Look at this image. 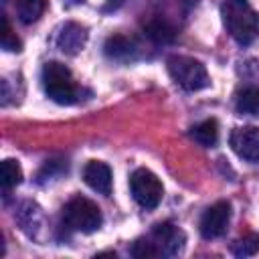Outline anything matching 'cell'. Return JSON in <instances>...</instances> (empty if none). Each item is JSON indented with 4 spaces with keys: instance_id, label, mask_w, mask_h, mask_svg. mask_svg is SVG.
Segmentation results:
<instances>
[{
    "instance_id": "d6986e66",
    "label": "cell",
    "mask_w": 259,
    "mask_h": 259,
    "mask_svg": "<svg viewBox=\"0 0 259 259\" xmlns=\"http://www.w3.org/2000/svg\"><path fill=\"white\" fill-rule=\"evenodd\" d=\"M132 255L138 257V259H144V257H158L160 253H158L156 245L152 243V239H140V241L134 243Z\"/></svg>"
},
{
    "instance_id": "e0dca14e",
    "label": "cell",
    "mask_w": 259,
    "mask_h": 259,
    "mask_svg": "<svg viewBox=\"0 0 259 259\" xmlns=\"http://www.w3.org/2000/svg\"><path fill=\"white\" fill-rule=\"evenodd\" d=\"M146 32H148V36H150L152 40H156V42H170V40L174 38V28H172L166 20H160V18L148 22Z\"/></svg>"
},
{
    "instance_id": "44dd1931",
    "label": "cell",
    "mask_w": 259,
    "mask_h": 259,
    "mask_svg": "<svg viewBox=\"0 0 259 259\" xmlns=\"http://www.w3.org/2000/svg\"><path fill=\"white\" fill-rule=\"evenodd\" d=\"M115 2H121V0H115Z\"/></svg>"
},
{
    "instance_id": "ba28073f",
    "label": "cell",
    "mask_w": 259,
    "mask_h": 259,
    "mask_svg": "<svg viewBox=\"0 0 259 259\" xmlns=\"http://www.w3.org/2000/svg\"><path fill=\"white\" fill-rule=\"evenodd\" d=\"M152 243L160 255H176L184 247V233L172 223H158L152 231Z\"/></svg>"
},
{
    "instance_id": "2e32d148",
    "label": "cell",
    "mask_w": 259,
    "mask_h": 259,
    "mask_svg": "<svg viewBox=\"0 0 259 259\" xmlns=\"http://www.w3.org/2000/svg\"><path fill=\"white\" fill-rule=\"evenodd\" d=\"M233 255L237 257H251L259 251V235L257 233H247L243 237H239L233 245H231Z\"/></svg>"
},
{
    "instance_id": "3957f363",
    "label": "cell",
    "mask_w": 259,
    "mask_h": 259,
    "mask_svg": "<svg viewBox=\"0 0 259 259\" xmlns=\"http://www.w3.org/2000/svg\"><path fill=\"white\" fill-rule=\"evenodd\" d=\"M101 221L103 217L99 206L85 196H75L63 206V223L71 231L95 233L101 227Z\"/></svg>"
},
{
    "instance_id": "7c38bea8",
    "label": "cell",
    "mask_w": 259,
    "mask_h": 259,
    "mask_svg": "<svg viewBox=\"0 0 259 259\" xmlns=\"http://www.w3.org/2000/svg\"><path fill=\"white\" fill-rule=\"evenodd\" d=\"M190 138L194 142H198L200 146H204V148L217 146V142H219V123H217V119H204L198 125H194L190 130Z\"/></svg>"
},
{
    "instance_id": "ffe728a7",
    "label": "cell",
    "mask_w": 259,
    "mask_h": 259,
    "mask_svg": "<svg viewBox=\"0 0 259 259\" xmlns=\"http://www.w3.org/2000/svg\"><path fill=\"white\" fill-rule=\"evenodd\" d=\"M73 2H83V0H73Z\"/></svg>"
},
{
    "instance_id": "8fae6325",
    "label": "cell",
    "mask_w": 259,
    "mask_h": 259,
    "mask_svg": "<svg viewBox=\"0 0 259 259\" xmlns=\"http://www.w3.org/2000/svg\"><path fill=\"white\" fill-rule=\"evenodd\" d=\"M105 55L109 59H115V61H127L134 57V42L127 38V36H121V34H115V36H109L105 40V47H103Z\"/></svg>"
},
{
    "instance_id": "ac0fdd59",
    "label": "cell",
    "mask_w": 259,
    "mask_h": 259,
    "mask_svg": "<svg viewBox=\"0 0 259 259\" xmlns=\"http://www.w3.org/2000/svg\"><path fill=\"white\" fill-rule=\"evenodd\" d=\"M0 45H2V49L4 51H10V53H18L20 49H22V42H20V38L12 32V28H10V24H8V18L6 16H2V34H0Z\"/></svg>"
},
{
    "instance_id": "30bf717a",
    "label": "cell",
    "mask_w": 259,
    "mask_h": 259,
    "mask_svg": "<svg viewBox=\"0 0 259 259\" xmlns=\"http://www.w3.org/2000/svg\"><path fill=\"white\" fill-rule=\"evenodd\" d=\"M87 42V28L77 24V22H67L59 36H57V47L65 53V55H77Z\"/></svg>"
},
{
    "instance_id": "6da1fadb",
    "label": "cell",
    "mask_w": 259,
    "mask_h": 259,
    "mask_svg": "<svg viewBox=\"0 0 259 259\" xmlns=\"http://www.w3.org/2000/svg\"><path fill=\"white\" fill-rule=\"evenodd\" d=\"M221 16L227 32L241 45L247 47L259 36V12L247 0H225Z\"/></svg>"
},
{
    "instance_id": "52a82bcc",
    "label": "cell",
    "mask_w": 259,
    "mask_h": 259,
    "mask_svg": "<svg viewBox=\"0 0 259 259\" xmlns=\"http://www.w3.org/2000/svg\"><path fill=\"white\" fill-rule=\"evenodd\" d=\"M231 148L233 152L247 160V162H259V127L255 125H245V127H235L231 132Z\"/></svg>"
},
{
    "instance_id": "7a4b0ae2",
    "label": "cell",
    "mask_w": 259,
    "mask_h": 259,
    "mask_svg": "<svg viewBox=\"0 0 259 259\" xmlns=\"http://www.w3.org/2000/svg\"><path fill=\"white\" fill-rule=\"evenodd\" d=\"M42 87L45 93L59 105L77 103L83 95V89L77 87L71 71L59 61H51L42 67Z\"/></svg>"
},
{
    "instance_id": "277c9868",
    "label": "cell",
    "mask_w": 259,
    "mask_h": 259,
    "mask_svg": "<svg viewBox=\"0 0 259 259\" xmlns=\"http://www.w3.org/2000/svg\"><path fill=\"white\" fill-rule=\"evenodd\" d=\"M168 73L174 79V83L180 85L184 91H200L210 83L206 67L192 57H182V55L170 57Z\"/></svg>"
},
{
    "instance_id": "8992f818",
    "label": "cell",
    "mask_w": 259,
    "mask_h": 259,
    "mask_svg": "<svg viewBox=\"0 0 259 259\" xmlns=\"http://www.w3.org/2000/svg\"><path fill=\"white\" fill-rule=\"evenodd\" d=\"M229 221H231V204L227 200H219L204 210L200 219V235L204 239H217L227 231Z\"/></svg>"
},
{
    "instance_id": "5bb4252c",
    "label": "cell",
    "mask_w": 259,
    "mask_h": 259,
    "mask_svg": "<svg viewBox=\"0 0 259 259\" xmlns=\"http://www.w3.org/2000/svg\"><path fill=\"white\" fill-rule=\"evenodd\" d=\"M0 182H2V188L4 190H10L14 186H18L22 182V168L16 160L8 158L2 162V168H0Z\"/></svg>"
},
{
    "instance_id": "9a60e30c",
    "label": "cell",
    "mask_w": 259,
    "mask_h": 259,
    "mask_svg": "<svg viewBox=\"0 0 259 259\" xmlns=\"http://www.w3.org/2000/svg\"><path fill=\"white\" fill-rule=\"evenodd\" d=\"M47 8V0H18V18L24 24H30L40 18V14Z\"/></svg>"
},
{
    "instance_id": "4fadbf2b",
    "label": "cell",
    "mask_w": 259,
    "mask_h": 259,
    "mask_svg": "<svg viewBox=\"0 0 259 259\" xmlns=\"http://www.w3.org/2000/svg\"><path fill=\"white\" fill-rule=\"evenodd\" d=\"M235 109L243 115H257L259 113V87H243L235 97Z\"/></svg>"
},
{
    "instance_id": "9c48e42d",
    "label": "cell",
    "mask_w": 259,
    "mask_h": 259,
    "mask_svg": "<svg viewBox=\"0 0 259 259\" xmlns=\"http://www.w3.org/2000/svg\"><path fill=\"white\" fill-rule=\"evenodd\" d=\"M83 180L89 188H93L99 194H109L111 192V168L105 162L91 160L83 168Z\"/></svg>"
},
{
    "instance_id": "5b68a950",
    "label": "cell",
    "mask_w": 259,
    "mask_h": 259,
    "mask_svg": "<svg viewBox=\"0 0 259 259\" xmlns=\"http://www.w3.org/2000/svg\"><path fill=\"white\" fill-rule=\"evenodd\" d=\"M130 190L134 200L144 208H156L162 200L164 188L160 178L148 168H138L130 178Z\"/></svg>"
}]
</instances>
